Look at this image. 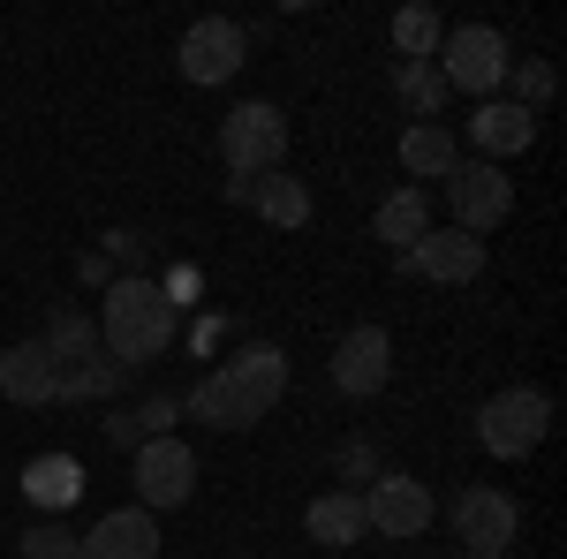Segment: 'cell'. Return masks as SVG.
Segmentation results:
<instances>
[{
    "instance_id": "27",
    "label": "cell",
    "mask_w": 567,
    "mask_h": 559,
    "mask_svg": "<svg viewBox=\"0 0 567 559\" xmlns=\"http://www.w3.org/2000/svg\"><path fill=\"white\" fill-rule=\"evenodd\" d=\"M333 469H341V484H371V476H379V446H371V438H349V446L333 454Z\"/></svg>"
},
{
    "instance_id": "10",
    "label": "cell",
    "mask_w": 567,
    "mask_h": 559,
    "mask_svg": "<svg viewBox=\"0 0 567 559\" xmlns=\"http://www.w3.org/2000/svg\"><path fill=\"white\" fill-rule=\"evenodd\" d=\"M454 537L470 545V559L507 552V545L523 537V507H515L499 484H470V491L454 499Z\"/></svg>"
},
{
    "instance_id": "17",
    "label": "cell",
    "mask_w": 567,
    "mask_h": 559,
    "mask_svg": "<svg viewBox=\"0 0 567 559\" xmlns=\"http://www.w3.org/2000/svg\"><path fill=\"white\" fill-rule=\"evenodd\" d=\"M303 529L310 545H326V552H349V545H363L371 529H363V499L355 491H326V499H310L303 507Z\"/></svg>"
},
{
    "instance_id": "22",
    "label": "cell",
    "mask_w": 567,
    "mask_h": 559,
    "mask_svg": "<svg viewBox=\"0 0 567 559\" xmlns=\"http://www.w3.org/2000/svg\"><path fill=\"white\" fill-rule=\"evenodd\" d=\"M76 491H84V469H76L69 454H45V462H31V469H23V499H31V507H45V515H53V507H69Z\"/></svg>"
},
{
    "instance_id": "9",
    "label": "cell",
    "mask_w": 567,
    "mask_h": 559,
    "mask_svg": "<svg viewBox=\"0 0 567 559\" xmlns=\"http://www.w3.org/2000/svg\"><path fill=\"white\" fill-rule=\"evenodd\" d=\"M175 61H182L189 84H227V76H243V61H250V31L227 23V15H205V23L182 31Z\"/></svg>"
},
{
    "instance_id": "29",
    "label": "cell",
    "mask_w": 567,
    "mask_h": 559,
    "mask_svg": "<svg viewBox=\"0 0 567 559\" xmlns=\"http://www.w3.org/2000/svg\"><path fill=\"white\" fill-rule=\"evenodd\" d=\"M106 250H114L122 265H136V258H144V242H136V235H106Z\"/></svg>"
},
{
    "instance_id": "14",
    "label": "cell",
    "mask_w": 567,
    "mask_h": 559,
    "mask_svg": "<svg viewBox=\"0 0 567 559\" xmlns=\"http://www.w3.org/2000/svg\"><path fill=\"white\" fill-rule=\"evenodd\" d=\"M39 348L53 355V379H69V371H84L91 355H106V348H99V318L76 310V302H53V310H45Z\"/></svg>"
},
{
    "instance_id": "5",
    "label": "cell",
    "mask_w": 567,
    "mask_h": 559,
    "mask_svg": "<svg viewBox=\"0 0 567 559\" xmlns=\"http://www.w3.org/2000/svg\"><path fill=\"white\" fill-rule=\"evenodd\" d=\"M545 431H553V401H545V386H507V393H492V401L477 408V446L492 454V462H523V454H537Z\"/></svg>"
},
{
    "instance_id": "23",
    "label": "cell",
    "mask_w": 567,
    "mask_h": 559,
    "mask_svg": "<svg viewBox=\"0 0 567 559\" xmlns=\"http://www.w3.org/2000/svg\"><path fill=\"white\" fill-rule=\"evenodd\" d=\"M439 39H446V15H439L432 0H409V8L393 15V53H401V61H432Z\"/></svg>"
},
{
    "instance_id": "2",
    "label": "cell",
    "mask_w": 567,
    "mask_h": 559,
    "mask_svg": "<svg viewBox=\"0 0 567 559\" xmlns=\"http://www.w3.org/2000/svg\"><path fill=\"white\" fill-rule=\"evenodd\" d=\"M99 348L122 363V371H144L175 348V302L159 296L152 272H122L99 288Z\"/></svg>"
},
{
    "instance_id": "21",
    "label": "cell",
    "mask_w": 567,
    "mask_h": 559,
    "mask_svg": "<svg viewBox=\"0 0 567 559\" xmlns=\"http://www.w3.org/2000/svg\"><path fill=\"white\" fill-rule=\"evenodd\" d=\"M393 99H401L416 122H439L454 91H446V76H439L432 61H393Z\"/></svg>"
},
{
    "instance_id": "1",
    "label": "cell",
    "mask_w": 567,
    "mask_h": 559,
    "mask_svg": "<svg viewBox=\"0 0 567 559\" xmlns=\"http://www.w3.org/2000/svg\"><path fill=\"white\" fill-rule=\"evenodd\" d=\"M280 393H288V355L250 341L243 355H227L219 371H205L175 401H182V416H197V424H213V431H250L280 408Z\"/></svg>"
},
{
    "instance_id": "30",
    "label": "cell",
    "mask_w": 567,
    "mask_h": 559,
    "mask_svg": "<svg viewBox=\"0 0 567 559\" xmlns=\"http://www.w3.org/2000/svg\"><path fill=\"white\" fill-rule=\"evenodd\" d=\"M492 559H515V552H492Z\"/></svg>"
},
{
    "instance_id": "18",
    "label": "cell",
    "mask_w": 567,
    "mask_h": 559,
    "mask_svg": "<svg viewBox=\"0 0 567 559\" xmlns=\"http://www.w3.org/2000/svg\"><path fill=\"white\" fill-rule=\"evenodd\" d=\"M401 167L416 174V182H446V174L462 167V144L446 122H416V130H401Z\"/></svg>"
},
{
    "instance_id": "26",
    "label": "cell",
    "mask_w": 567,
    "mask_h": 559,
    "mask_svg": "<svg viewBox=\"0 0 567 559\" xmlns=\"http://www.w3.org/2000/svg\"><path fill=\"white\" fill-rule=\"evenodd\" d=\"M175 416H182V401H175V393H152L144 408H130V424L144 431V438H175Z\"/></svg>"
},
{
    "instance_id": "16",
    "label": "cell",
    "mask_w": 567,
    "mask_h": 559,
    "mask_svg": "<svg viewBox=\"0 0 567 559\" xmlns=\"http://www.w3.org/2000/svg\"><path fill=\"white\" fill-rule=\"evenodd\" d=\"M0 393H8L16 408H45V401H53V355H45L39 341L0 348Z\"/></svg>"
},
{
    "instance_id": "6",
    "label": "cell",
    "mask_w": 567,
    "mask_h": 559,
    "mask_svg": "<svg viewBox=\"0 0 567 559\" xmlns=\"http://www.w3.org/2000/svg\"><path fill=\"white\" fill-rule=\"evenodd\" d=\"M363 529H379V537H393V545H409V537H424L432 529V484L424 476H409V469H379L363 491Z\"/></svg>"
},
{
    "instance_id": "4",
    "label": "cell",
    "mask_w": 567,
    "mask_h": 559,
    "mask_svg": "<svg viewBox=\"0 0 567 559\" xmlns=\"http://www.w3.org/2000/svg\"><path fill=\"white\" fill-rule=\"evenodd\" d=\"M432 69L446 76V91H470V99H492V91L507 84L515 53H507V39H499L492 23H446V39H439Z\"/></svg>"
},
{
    "instance_id": "25",
    "label": "cell",
    "mask_w": 567,
    "mask_h": 559,
    "mask_svg": "<svg viewBox=\"0 0 567 559\" xmlns=\"http://www.w3.org/2000/svg\"><path fill=\"white\" fill-rule=\"evenodd\" d=\"M507 84H515V106L537 114V106L553 99V69H545V61H515V69H507Z\"/></svg>"
},
{
    "instance_id": "20",
    "label": "cell",
    "mask_w": 567,
    "mask_h": 559,
    "mask_svg": "<svg viewBox=\"0 0 567 559\" xmlns=\"http://www.w3.org/2000/svg\"><path fill=\"white\" fill-rule=\"evenodd\" d=\"M250 213H258L265 227H303L310 219V189L280 167V174H265V182H250Z\"/></svg>"
},
{
    "instance_id": "24",
    "label": "cell",
    "mask_w": 567,
    "mask_h": 559,
    "mask_svg": "<svg viewBox=\"0 0 567 559\" xmlns=\"http://www.w3.org/2000/svg\"><path fill=\"white\" fill-rule=\"evenodd\" d=\"M16 545H23V559H76V537H69L61 521H31Z\"/></svg>"
},
{
    "instance_id": "7",
    "label": "cell",
    "mask_w": 567,
    "mask_h": 559,
    "mask_svg": "<svg viewBox=\"0 0 567 559\" xmlns=\"http://www.w3.org/2000/svg\"><path fill=\"white\" fill-rule=\"evenodd\" d=\"M130 484H136V507L144 515H175V507H189V491H197V454L182 438H144L130 454Z\"/></svg>"
},
{
    "instance_id": "11",
    "label": "cell",
    "mask_w": 567,
    "mask_h": 559,
    "mask_svg": "<svg viewBox=\"0 0 567 559\" xmlns=\"http://www.w3.org/2000/svg\"><path fill=\"white\" fill-rule=\"evenodd\" d=\"M386 379H393L386 325H349V333L333 341V393H341V401H371V393H386Z\"/></svg>"
},
{
    "instance_id": "12",
    "label": "cell",
    "mask_w": 567,
    "mask_h": 559,
    "mask_svg": "<svg viewBox=\"0 0 567 559\" xmlns=\"http://www.w3.org/2000/svg\"><path fill=\"white\" fill-rule=\"evenodd\" d=\"M393 265H401L409 280L462 288V280H477V272H484V242H477V235H454V227H432L424 242H409V250H401Z\"/></svg>"
},
{
    "instance_id": "28",
    "label": "cell",
    "mask_w": 567,
    "mask_h": 559,
    "mask_svg": "<svg viewBox=\"0 0 567 559\" xmlns=\"http://www.w3.org/2000/svg\"><path fill=\"white\" fill-rule=\"evenodd\" d=\"M99 431H106V446H130V454L144 446V431L130 424V408H106V416H99Z\"/></svg>"
},
{
    "instance_id": "13",
    "label": "cell",
    "mask_w": 567,
    "mask_h": 559,
    "mask_svg": "<svg viewBox=\"0 0 567 559\" xmlns=\"http://www.w3.org/2000/svg\"><path fill=\"white\" fill-rule=\"evenodd\" d=\"M76 559H159V515H144V507L99 515V529L76 537Z\"/></svg>"
},
{
    "instance_id": "3",
    "label": "cell",
    "mask_w": 567,
    "mask_h": 559,
    "mask_svg": "<svg viewBox=\"0 0 567 559\" xmlns=\"http://www.w3.org/2000/svg\"><path fill=\"white\" fill-rule=\"evenodd\" d=\"M219 167L235 174L227 197L250 205V182H265V174L288 167V114H280L272 99H243V106L219 122Z\"/></svg>"
},
{
    "instance_id": "19",
    "label": "cell",
    "mask_w": 567,
    "mask_h": 559,
    "mask_svg": "<svg viewBox=\"0 0 567 559\" xmlns=\"http://www.w3.org/2000/svg\"><path fill=\"white\" fill-rule=\"evenodd\" d=\"M371 235L393 242V258H401L409 242H424V235H432V197H424V189H393L386 205H379V219H371Z\"/></svg>"
},
{
    "instance_id": "15",
    "label": "cell",
    "mask_w": 567,
    "mask_h": 559,
    "mask_svg": "<svg viewBox=\"0 0 567 559\" xmlns=\"http://www.w3.org/2000/svg\"><path fill=\"white\" fill-rule=\"evenodd\" d=\"M470 144H477L484 159L499 167L507 152H529V144H537V114H529V106H515V99H484L477 114H470Z\"/></svg>"
},
{
    "instance_id": "8",
    "label": "cell",
    "mask_w": 567,
    "mask_h": 559,
    "mask_svg": "<svg viewBox=\"0 0 567 559\" xmlns=\"http://www.w3.org/2000/svg\"><path fill=\"white\" fill-rule=\"evenodd\" d=\"M446 205H454V235H492V227H507L515 213V182L507 167H492V159H462V167L446 174Z\"/></svg>"
}]
</instances>
